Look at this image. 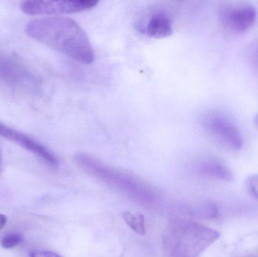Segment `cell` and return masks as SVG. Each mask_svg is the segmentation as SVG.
<instances>
[{
    "instance_id": "6da1fadb",
    "label": "cell",
    "mask_w": 258,
    "mask_h": 257,
    "mask_svg": "<svg viewBox=\"0 0 258 257\" xmlns=\"http://www.w3.org/2000/svg\"><path fill=\"white\" fill-rule=\"evenodd\" d=\"M26 33L35 40L83 64L95 60V51L84 29L65 16L48 17L27 23Z\"/></svg>"
},
{
    "instance_id": "7a4b0ae2",
    "label": "cell",
    "mask_w": 258,
    "mask_h": 257,
    "mask_svg": "<svg viewBox=\"0 0 258 257\" xmlns=\"http://www.w3.org/2000/svg\"><path fill=\"white\" fill-rule=\"evenodd\" d=\"M220 238L219 232L185 219L172 220L162 237L165 257H198Z\"/></svg>"
},
{
    "instance_id": "3957f363",
    "label": "cell",
    "mask_w": 258,
    "mask_h": 257,
    "mask_svg": "<svg viewBox=\"0 0 258 257\" xmlns=\"http://www.w3.org/2000/svg\"><path fill=\"white\" fill-rule=\"evenodd\" d=\"M205 131L218 143L231 150L238 151L243 145L242 134L234 122L219 112H210L202 119Z\"/></svg>"
},
{
    "instance_id": "277c9868",
    "label": "cell",
    "mask_w": 258,
    "mask_h": 257,
    "mask_svg": "<svg viewBox=\"0 0 258 257\" xmlns=\"http://www.w3.org/2000/svg\"><path fill=\"white\" fill-rule=\"evenodd\" d=\"M217 14L223 28L235 34H242L249 30L257 17V9L247 3H223Z\"/></svg>"
},
{
    "instance_id": "5b68a950",
    "label": "cell",
    "mask_w": 258,
    "mask_h": 257,
    "mask_svg": "<svg viewBox=\"0 0 258 257\" xmlns=\"http://www.w3.org/2000/svg\"><path fill=\"white\" fill-rule=\"evenodd\" d=\"M98 4V1L78 0V1H39L30 0L21 3V11L28 15H53L63 16L64 15L78 13L90 10Z\"/></svg>"
},
{
    "instance_id": "8992f818",
    "label": "cell",
    "mask_w": 258,
    "mask_h": 257,
    "mask_svg": "<svg viewBox=\"0 0 258 257\" xmlns=\"http://www.w3.org/2000/svg\"><path fill=\"white\" fill-rule=\"evenodd\" d=\"M136 28L144 36L163 39L173 34L174 23L168 11L162 8H155L137 23Z\"/></svg>"
},
{
    "instance_id": "52a82bcc",
    "label": "cell",
    "mask_w": 258,
    "mask_h": 257,
    "mask_svg": "<svg viewBox=\"0 0 258 257\" xmlns=\"http://www.w3.org/2000/svg\"><path fill=\"white\" fill-rule=\"evenodd\" d=\"M0 137L7 139L19 145L29 152L43 160L46 164L51 167L58 166V160L54 153L48 149L45 145L36 140V139L27 135L24 133L17 131L0 122Z\"/></svg>"
},
{
    "instance_id": "ba28073f",
    "label": "cell",
    "mask_w": 258,
    "mask_h": 257,
    "mask_svg": "<svg viewBox=\"0 0 258 257\" xmlns=\"http://www.w3.org/2000/svg\"><path fill=\"white\" fill-rule=\"evenodd\" d=\"M200 173L215 179L224 181H231L233 175L230 169L224 163L215 158L205 160L199 165Z\"/></svg>"
},
{
    "instance_id": "9c48e42d",
    "label": "cell",
    "mask_w": 258,
    "mask_h": 257,
    "mask_svg": "<svg viewBox=\"0 0 258 257\" xmlns=\"http://www.w3.org/2000/svg\"><path fill=\"white\" fill-rule=\"evenodd\" d=\"M122 217L127 225L137 234L144 235L146 234L145 218L142 214H132L130 211H125L122 214Z\"/></svg>"
},
{
    "instance_id": "30bf717a",
    "label": "cell",
    "mask_w": 258,
    "mask_h": 257,
    "mask_svg": "<svg viewBox=\"0 0 258 257\" xmlns=\"http://www.w3.org/2000/svg\"><path fill=\"white\" fill-rule=\"evenodd\" d=\"M22 241V238L18 234H9L1 240V246L5 249H12L18 246Z\"/></svg>"
},
{
    "instance_id": "8fae6325",
    "label": "cell",
    "mask_w": 258,
    "mask_h": 257,
    "mask_svg": "<svg viewBox=\"0 0 258 257\" xmlns=\"http://www.w3.org/2000/svg\"><path fill=\"white\" fill-rule=\"evenodd\" d=\"M246 186L250 193L258 200V174L251 175L248 178Z\"/></svg>"
},
{
    "instance_id": "7c38bea8",
    "label": "cell",
    "mask_w": 258,
    "mask_h": 257,
    "mask_svg": "<svg viewBox=\"0 0 258 257\" xmlns=\"http://www.w3.org/2000/svg\"><path fill=\"white\" fill-rule=\"evenodd\" d=\"M30 257H62L60 255L48 250H34L30 253Z\"/></svg>"
},
{
    "instance_id": "4fadbf2b",
    "label": "cell",
    "mask_w": 258,
    "mask_h": 257,
    "mask_svg": "<svg viewBox=\"0 0 258 257\" xmlns=\"http://www.w3.org/2000/svg\"><path fill=\"white\" fill-rule=\"evenodd\" d=\"M251 55L253 63H254V64L258 68V42L253 46Z\"/></svg>"
},
{
    "instance_id": "5bb4252c",
    "label": "cell",
    "mask_w": 258,
    "mask_h": 257,
    "mask_svg": "<svg viewBox=\"0 0 258 257\" xmlns=\"http://www.w3.org/2000/svg\"><path fill=\"white\" fill-rule=\"evenodd\" d=\"M7 223V217L4 214H0V231L6 226Z\"/></svg>"
},
{
    "instance_id": "9a60e30c",
    "label": "cell",
    "mask_w": 258,
    "mask_h": 257,
    "mask_svg": "<svg viewBox=\"0 0 258 257\" xmlns=\"http://www.w3.org/2000/svg\"><path fill=\"white\" fill-rule=\"evenodd\" d=\"M2 166H3V151L0 146V172H1Z\"/></svg>"
},
{
    "instance_id": "2e32d148",
    "label": "cell",
    "mask_w": 258,
    "mask_h": 257,
    "mask_svg": "<svg viewBox=\"0 0 258 257\" xmlns=\"http://www.w3.org/2000/svg\"><path fill=\"white\" fill-rule=\"evenodd\" d=\"M254 124H255L256 127H257L258 129V113L255 115V116H254Z\"/></svg>"
}]
</instances>
